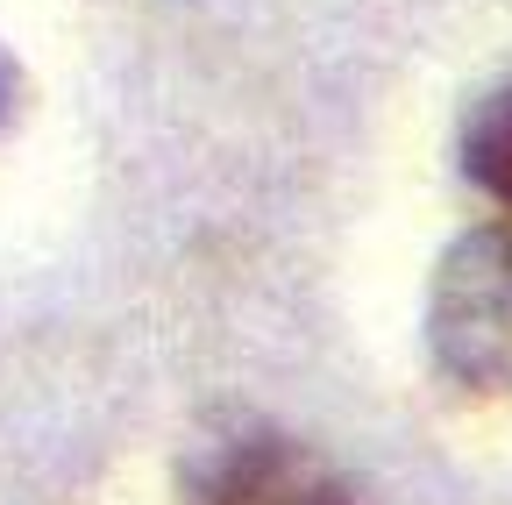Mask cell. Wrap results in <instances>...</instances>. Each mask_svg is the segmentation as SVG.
Returning <instances> with one entry per match:
<instances>
[{"label":"cell","mask_w":512,"mask_h":505,"mask_svg":"<svg viewBox=\"0 0 512 505\" xmlns=\"http://www.w3.org/2000/svg\"><path fill=\"white\" fill-rule=\"evenodd\" d=\"M427 342L470 392H512V214L470 228L434 278Z\"/></svg>","instance_id":"1"},{"label":"cell","mask_w":512,"mask_h":505,"mask_svg":"<svg viewBox=\"0 0 512 505\" xmlns=\"http://www.w3.org/2000/svg\"><path fill=\"white\" fill-rule=\"evenodd\" d=\"M200 505H356V491L278 427H242L200 463Z\"/></svg>","instance_id":"2"},{"label":"cell","mask_w":512,"mask_h":505,"mask_svg":"<svg viewBox=\"0 0 512 505\" xmlns=\"http://www.w3.org/2000/svg\"><path fill=\"white\" fill-rule=\"evenodd\" d=\"M463 164H470V178L484 185V193L512 214V86L491 93V100L470 114V129H463Z\"/></svg>","instance_id":"3"},{"label":"cell","mask_w":512,"mask_h":505,"mask_svg":"<svg viewBox=\"0 0 512 505\" xmlns=\"http://www.w3.org/2000/svg\"><path fill=\"white\" fill-rule=\"evenodd\" d=\"M15 100H22V72H15V57L0 50V121L15 114Z\"/></svg>","instance_id":"4"}]
</instances>
